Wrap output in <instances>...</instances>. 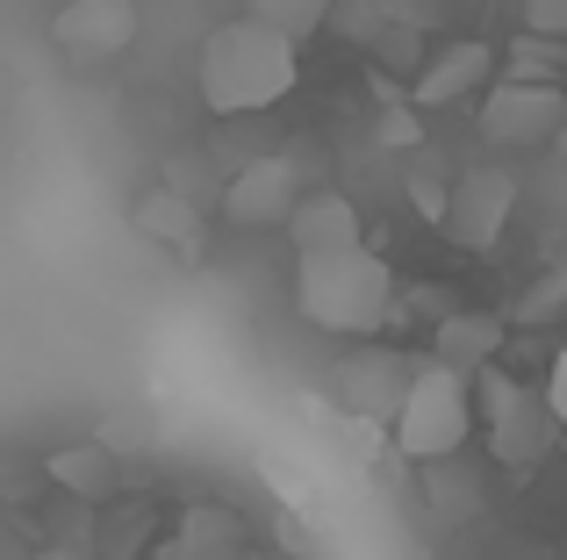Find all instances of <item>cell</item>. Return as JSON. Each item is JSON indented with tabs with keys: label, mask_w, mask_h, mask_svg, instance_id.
<instances>
[{
	"label": "cell",
	"mask_w": 567,
	"mask_h": 560,
	"mask_svg": "<svg viewBox=\"0 0 567 560\" xmlns=\"http://www.w3.org/2000/svg\"><path fill=\"white\" fill-rule=\"evenodd\" d=\"M295 80H302V43L274 37V29L259 22H223L208 29L202 43V101L216 115H259L274 108V101L295 94Z\"/></svg>",
	"instance_id": "6da1fadb"
},
{
	"label": "cell",
	"mask_w": 567,
	"mask_h": 560,
	"mask_svg": "<svg viewBox=\"0 0 567 560\" xmlns=\"http://www.w3.org/2000/svg\"><path fill=\"white\" fill-rule=\"evenodd\" d=\"M295 309L331 338H367L395 317V273L367 245L323 252V259H295Z\"/></svg>",
	"instance_id": "7a4b0ae2"
},
{
	"label": "cell",
	"mask_w": 567,
	"mask_h": 560,
	"mask_svg": "<svg viewBox=\"0 0 567 560\" xmlns=\"http://www.w3.org/2000/svg\"><path fill=\"white\" fill-rule=\"evenodd\" d=\"M474 409H482V424H488V453H496L503 467H517V475H532L546 453H567L546 388H525V381H511L503 366L474 374Z\"/></svg>",
	"instance_id": "3957f363"
},
{
	"label": "cell",
	"mask_w": 567,
	"mask_h": 560,
	"mask_svg": "<svg viewBox=\"0 0 567 560\" xmlns=\"http://www.w3.org/2000/svg\"><path fill=\"white\" fill-rule=\"evenodd\" d=\"M474 417H482V409H474V381L453 374V366H439V360H424V374H416L410 403H402V417H395V453L402 460H424V467L460 460Z\"/></svg>",
	"instance_id": "277c9868"
},
{
	"label": "cell",
	"mask_w": 567,
	"mask_h": 560,
	"mask_svg": "<svg viewBox=\"0 0 567 560\" xmlns=\"http://www.w3.org/2000/svg\"><path fill=\"white\" fill-rule=\"evenodd\" d=\"M567 129V94L554 80H503L482 101V137L496 152H546Z\"/></svg>",
	"instance_id": "5b68a950"
},
{
	"label": "cell",
	"mask_w": 567,
	"mask_h": 560,
	"mask_svg": "<svg viewBox=\"0 0 567 560\" xmlns=\"http://www.w3.org/2000/svg\"><path fill=\"white\" fill-rule=\"evenodd\" d=\"M517 216V180L503 166H467L453 180V195H445V238L460 245V252H496L503 230H511Z\"/></svg>",
	"instance_id": "8992f818"
},
{
	"label": "cell",
	"mask_w": 567,
	"mask_h": 560,
	"mask_svg": "<svg viewBox=\"0 0 567 560\" xmlns=\"http://www.w3.org/2000/svg\"><path fill=\"white\" fill-rule=\"evenodd\" d=\"M416 374H424L416 360H402V352H388V345H367V352H352V360H338L331 388H338V403H346L352 417L388 424V432H395V417H402V403H410Z\"/></svg>",
	"instance_id": "52a82bcc"
},
{
	"label": "cell",
	"mask_w": 567,
	"mask_h": 560,
	"mask_svg": "<svg viewBox=\"0 0 567 560\" xmlns=\"http://www.w3.org/2000/svg\"><path fill=\"white\" fill-rule=\"evenodd\" d=\"M302 173H295V158H251V166L230 173V187H223V216H230L237 230H288L295 209H302Z\"/></svg>",
	"instance_id": "ba28073f"
},
{
	"label": "cell",
	"mask_w": 567,
	"mask_h": 560,
	"mask_svg": "<svg viewBox=\"0 0 567 560\" xmlns=\"http://www.w3.org/2000/svg\"><path fill=\"white\" fill-rule=\"evenodd\" d=\"M51 37H58V51L101 65V58L130 51V37H137V0H72V8H58Z\"/></svg>",
	"instance_id": "9c48e42d"
},
{
	"label": "cell",
	"mask_w": 567,
	"mask_h": 560,
	"mask_svg": "<svg viewBox=\"0 0 567 560\" xmlns=\"http://www.w3.org/2000/svg\"><path fill=\"white\" fill-rule=\"evenodd\" d=\"M503 338H511V317H496V309H445L439 338H431V360L474 381L503 360Z\"/></svg>",
	"instance_id": "30bf717a"
},
{
	"label": "cell",
	"mask_w": 567,
	"mask_h": 560,
	"mask_svg": "<svg viewBox=\"0 0 567 560\" xmlns=\"http://www.w3.org/2000/svg\"><path fill=\"white\" fill-rule=\"evenodd\" d=\"M158 560H245V518L223 504H187L173 518Z\"/></svg>",
	"instance_id": "8fae6325"
},
{
	"label": "cell",
	"mask_w": 567,
	"mask_h": 560,
	"mask_svg": "<svg viewBox=\"0 0 567 560\" xmlns=\"http://www.w3.org/2000/svg\"><path fill=\"white\" fill-rule=\"evenodd\" d=\"M43 475L58 481V496H72V504H94V510H109V504H123V475H115V446H101V438H86V446H58L51 460H43Z\"/></svg>",
	"instance_id": "7c38bea8"
},
{
	"label": "cell",
	"mask_w": 567,
	"mask_h": 560,
	"mask_svg": "<svg viewBox=\"0 0 567 560\" xmlns=\"http://www.w3.org/2000/svg\"><path fill=\"white\" fill-rule=\"evenodd\" d=\"M288 245H295V259L352 252V245H360V209H352L346 195H331V187H317V195H302V209H295Z\"/></svg>",
	"instance_id": "4fadbf2b"
},
{
	"label": "cell",
	"mask_w": 567,
	"mask_h": 560,
	"mask_svg": "<svg viewBox=\"0 0 567 560\" xmlns=\"http://www.w3.org/2000/svg\"><path fill=\"white\" fill-rule=\"evenodd\" d=\"M488 65H496L488 43H453V51H439V58H431V72L416 80V101H424V108H445V101H460L467 86H482Z\"/></svg>",
	"instance_id": "5bb4252c"
},
{
	"label": "cell",
	"mask_w": 567,
	"mask_h": 560,
	"mask_svg": "<svg viewBox=\"0 0 567 560\" xmlns=\"http://www.w3.org/2000/svg\"><path fill=\"white\" fill-rule=\"evenodd\" d=\"M158 532V510L152 504H109L101 510V532H94V553L101 560H137Z\"/></svg>",
	"instance_id": "9a60e30c"
},
{
	"label": "cell",
	"mask_w": 567,
	"mask_h": 560,
	"mask_svg": "<svg viewBox=\"0 0 567 560\" xmlns=\"http://www.w3.org/2000/svg\"><path fill=\"white\" fill-rule=\"evenodd\" d=\"M245 22L274 29V37H288V43H309L331 22V0H245Z\"/></svg>",
	"instance_id": "2e32d148"
},
{
	"label": "cell",
	"mask_w": 567,
	"mask_h": 560,
	"mask_svg": "<svg viewBox=\"0 0 567 560\" xmlns=\"http://www.w3.org/2000/svg\"><path fill=\"white\" fill-rule=\"evenodd\" d=\"M511 331H539V323H567V267H554V273H539L525 294H517L511 309Z\"/></svg>",
	"instance_id": "e0dca14e"
},
{
	"label": "cell",
	"mask_w": 567,
	"mask_h": 560,
	"mask_svg": "<svg viewBox=\"0 0 567 560\" xmlns=\"http://www.w3.org/2000/svg\"><path fill=\"white\" fill-rule=\"evenodd\" d=\"M137 230H144V238H158V245H194V209H187V195H173V187L144 195Z\"/></svg>",
	"instance_id": "ac0fdd59"
},
{
	"label": "cell",
	"mask_w": 567,
	"mask_h": 560,
	"mask_svg": "<svg viewBox=\"0 0 567 560\" xmlns=\"http://www.w3.org/2000/svg\"><path fill=\"white\" fill-rule=\"evenodd\" d=\"M431 496H439L445 518H474V510H482V489H474V475H467V467H453V460L431 467Z\"/></svg>",
	"instance_id": "d6986e66"
},
{
	"label": "cell",
	"mask_w": 567,
	"mask_h": 560,
	"mask_svg": "<svg viewBox=\"0 0 567 560\" xmlns=\"http://www.w3.org/2000/svg\"><path fill=\"white\" fill-rule=\"evenodd\" d=\"M517 22H525V37L567 43V0H517Z\"/></svg>",
	"instance_id": "ffe728a7"
},
{
	"label": "cell",
	"mask_w": 567,
	"mask_h": 560,
	"mask_svg": "<svg viewBox=\"0 0 567 560\" xmlns=\"http://www.w3.org/2000/svg\"><path fill=\"white\" fill-rule=\"evenodd\" d=\"M546 403H554V417H560V438H567V352L554 360V374H546Z\"/></svg>",
	"instance_id": "44dd1931"
},
{
	"label": "cell",
	"mask_w": 567,
	"mask_h": 560,
	"mask_svg": "<svg viewBox=\"0 0 567 560\" xmlns=\"http://www.w3.org/2000/svg\"><path fill=\"white\" fill-rule=\"evenodd\" d=\"M37 560H101V553H94V547H43Z\"/></svg>",
	"instance_id": "7402d4cb"
}]
</instances>
